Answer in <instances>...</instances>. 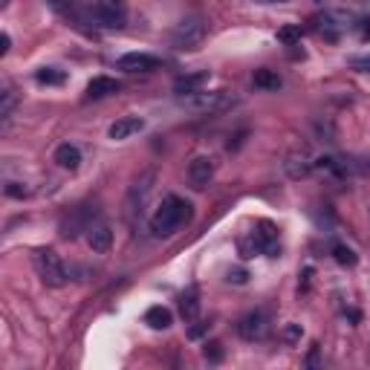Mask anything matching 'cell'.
<instances>
[{"mask_svg": "<svg viewBox=\"0 0 370 370\" xmlns=\"http://www.w3.org/2000/svg\"><path fill=\"white\" fill-rule=\"evenodd\" d=\"M249 272L246 269H229V284H246Z\"/></svg>", "mask_w": 370, "mask_h": 370, "instance_id": "25", "label": "cell"}, {"mask_svg": "<svg viewBox=\"0 0 370 370\" xmlns=\"http://www.w3.org/2000/svg\"><path fill=\"white\" fill-rule=\"evenodd\" d=\"M35 269L41 275V281L47 286H64L67 284V269H64V260L58 258L56 249H38L35 252Z\"/></svg>", "mask_w": 370, "mask_h": 370, "instance_id": "4", "label": "cell"}, {"mask_svg": "<svg viewBox=\"0 0 370 370\" xmlns=\"http://www.w3.org/2000/svg\"><path fill=\"white\" fill-rule=\"evenodd\" d=\"M353 64H356V67H359L362 73H370V56H365V58H356Z\"/></svg>", "mask_w": 370, "mask_h": 370, "instance_id": "29", "label": "cell"}, {"mask_svg": "<svg viewBox=\"0 0 370 370\" xmlns=\"http://www.w3.org/2000/svg\"><path fill=\"white\" fill-rule=\"evenodd\" d=\"M92 18L99 21V26L122 29L127 21V6H125V0H96L92 3Z\"/></svg>", "mask_w": 370, "mask_h": 370, "instance_id": "5", "label": "cell"}, {"mask_svg": "<svg viewBox=\"0 0 370 370\" xmlns=\"http://www.w3.org/2000/svg\"><path fill=\"white\" fill-rule=\"evenodd\" d=\"M359 38H362V41H370V21H362V26H359Z\"/></svg>", "mask_w": 370, "mask_h": 370, "instance_id": "30", "label": "cell"}, {"mask_svg": "<svg viewBox=\"0 0 370 370\" xmlns=\"http://www.w3.org/2000/svg\"><path fill=\"white\" fill-rule=\"evenodd\" d=\"M203 330H206V324H197V327H191V338H197V336H203Z\"/></svg>", "mask_w": 370, "mask_h": 370, "instance_id": "31", "label": "cell"}, {"mask_svg": "<svg viewBox=\"0 0 370 370\" xmlns=\"http://www.w3.org/2000/svg\"><path fill=\"white\" fill-rule=\"evenodd\" d=\"M284 338H286V341H298V338H301V327H298V324H289L286 333H284Z\"/></svg>", "mask_w": 370, "mask_h": 370, "instance_id": "26", "label": "cell"}, {"mask_svg": "<svg viewBox=\"0 0 370 370\" xmlns=\"http://www.w3.org/2000/svg\"><path fill=\"white\" fill-rule=\"evenodd\" d=\"M52 160H56V165L64 168V171H78V165H82V151H78L75 145L64 142L56 148V156H52Z\"/></svg>", "mask_w": 370, "mask_h": 370, "instance_id": "14", "label": "cell"}, {"mask_svg": "<svg viewBox=\"0 0 370 370\" xmlns=\"http://www.w3.org/2000/svg\"><path fill=\"white\" fill-rule=\"evenodd\" d=\"M180 101L185 104L188 110H197V113H208V116H214V113H223V110H229L232 104L237 101L234 92L229 90H214V92H191V96H180Z\"/></svg>", "mask_w": 370, "mask_h": 370, "instance_id": "2", "label": "cell"}, {"mask_svg": "<svg viewBox=\"0 0 370 370\" xmlns=\"http://www.w3.org/2000/svg\"><path fill=\"white\" fill-rule=\"evenodd\" d=\"M116 67L125 73H153L160 70V58L148 56V52H127V56L116 61Z\"/></svg>", "mask_w": 370, "mask_h": 370, "instance_id": "9", "label": "cell"}, {"mask_svg": "<svg viewBox=\"0 0 370 370\" xmlns=\"http://www.w3.org/2000/svg\"><path fill=\"white\" fill-rule=\"evenodd\" d=\"M119 84L116 78H110V75H96L92 82L87 84V99H108V96H113V92H119Z\"/></svg>", "mask_w": 370, "mask_h": 370, "instance_id": "15", "label": "cell"}, {"mask_svg": "<svg viewBox=\"0 0 370 370\" xmlns=\"http://www.w3.org/2000/svg\"><path fill=\"white\" fill-rule=\"evenodd\" d=\"M307 365H310V367H319V365H321V356H319V345H315V347L310 350V359H307Z\"/></svg>", "mask_w": 370, "mask_h": 370, "instance_id": "27", "label": "cell"}, {"mask_svg": "<svg viewBox=\"0 0 370 370\" xmlns=\"http://www.w3.org/2000/svg\"><path fill=\"white\" fill-rule=\"evenodd\" d=\"M145 127V122L139 116H125V119H116V122L110 125V139H116V142H125V139H130L134 134H139V130Z\"/></svg>", "mask_w": 370, "mask_h": 370, "instance_id": "13", "label": "cell"}, {"mask_svg": "<svg viewBox=\"0 0 370 370\" xmlns=\"http://www.w3.org/2000/svg\"><path fill=\"white\" fill-rule=\"evenodd\" d=\"M145 324L153 327V330H168L171 324H174V315H171L168 307H151L148 312H145Z\"/></svg>", "mask_w": 370, "mask_h": 370, "instance_id": "18", "label": "cell"}, {"mask_svg": "<svg viewBox=\"0 0 370 370\" xmlns=\"http://www.w3.org/2000/svg\"><path fill=\"white\" fill-rule=\"evenodd\" d=\"M9 47H12V38H9V32H3L0 35V56H6Z\"/></svg>", "mask_w": 370, "mask_h": 370, "instance_id": "28", "label": "cell"}, {"mask_svg": "<svg viewBox=\"0 0 370 370\" xmlns=\"http://www.w3.org/2000/svg\"><path fill=\"white\" fill-rule=\"evenodd\" d=\"M211 73L208 70H200V73H185L174 82V92L177 96H191V92H200L206 84H208Z\"/></svg>", "mask_w": 370, "mask_h": 370, "instance_id": "12", "label": "cell"}, {"mask_svg": "<svg viewBox=\"0 0 370 370\" xmlns=\"http://www.w3.org/2000/svg\"><path fill=\"white\" fill-rule=\"evenodd\" d=\"M214 171H217V165H214L211 156H194V160L188 162V182L194 185L197 191H200V188H206L211 180H214Z\"/></svg>", "mask_w": 370, "mask_h": 370, "instance_id": "8", "label": "cell"}, {"mask_svg": "<svg viewBox=\"0 0 370 370\" xmlns=\"http://www.w3.org/2000/svg\"><path fill=\"white\" fill-rule=\"evenodd\" d=\"M35 82L38 84H47V87H56V84H64L67 82V73L64 70H56V67H44L35 73Z\"/></svg>", "mask_w": 370, "mask_h": 370, "instance_id": "19", "label": "cell"}, {"mask_svg": "<svg viewBox=\"0 0 370 370\" xmlns=\"http://www.w3.org/2000/svg\"><path fill=\"white\" fill-rule=\"evenodd\" d=\"M6 194L23 200V197H29V188H26V185H21V182H6Z\"/></svg>", "mask_w": 370, "mask_h": 370, "instance_id": "24", "label": "cell"}, {"mask_svg": "<svg viewBox=\"0 0 370 370\" xmlns=\"http://www.w3.org/2000/svg\"><path fill=\"white\" fill-rule=\"evenodd\" d=\"M278 41H284L286 47H295L301 41V29H298V26H286V29L278 32Z\"/></svg>", "mask_w": 370, "mask_h": 370, "instance_id": "22", "label": "cell"}, {"mask_svg": "<svg viewBox=\"0 0 370 370\" xmlns=\"http://www.w3.org/2000/svg\"><path fill=\"white\" fill-rule=\"evenodd\" d=\"M188 220H191V203H185L177 194H168L160 203V208L153 211L151 232H153V237H171L174 232H180L182 223H188Z\"/></svg>", "mask_w": 370, "mask_h": 370, "instance_id": "1", "label": "cell"}, {"mask_svg": "<svg viewBox=\"0 0 370 370\" xmlns=\"http://www.w3.org/2000/svg\"><path fill=\"white\" fill-rule=\"evenodd\" d=\"M252 82H255V87L258 90H267V92H272V90H281V75H278L275 70H269V67H260V70H255V75H252Z\"/></svg>", "mask_w": 370, "mask_h": 370, "instance_id": "17", "label": "cell"}, {"mask_svg": "<svg viewBox=\"0 0 370 370\" xmlns=\"http://www.w3.org/2000/svg\"><path fill=\"white\" fill-rule=\"evenodd\" d=\"M87 246L96 255H108L110 246H113V232L104 226V223H92V226L87 229Z\"/></svg>", "mask_w": 370, "mask_h": 370, "instance_id": "11", "label": "cell"}, {"mask_svg": "<svg viewBox=\"0 0 370 370\" xmlns=\"http://www.w3.org/2000/svg\"><path fill=\"white\" fill-rule=\"evenodd\" d=\"M333 258L338 263H345V267H353V263H356V252H353V249H347V246H341V243L333 246Z\"/></svg>", "mask_w": 370, "mask_h": 370, "instance_id": "21", "label": "cell"}, {"mask_svg": "<svg viewBox=\"0 0 370 370\" xmlns=\"http://www.w3.org/2000/svg\"><path fill=\"white\" fill-rule=\"evenodd\" d=\"M347 26H350V15H345V12H324V15L312 21V29L319 32L324 41H338Z\"/></svg>", "mask_w": 370, "mask_h": 370, "instance_id": "7", "label": "cell"}, {"mask_svg": "<svg viewBox=\"0 0 370 370\" xmlns=\"http://www.w3.org/2000/svg\"><path fill=\"white\" fill-rule=\"evenodd\" d=\"M180 312H182L185 321H194L197 315H200V289L197 286H188L180 295Z\"/></svg>", "mask_w": 370, "mask_h": 370, "instance_id": "16", "label": "cell"}, {"mask_svg": "<svg viewBox=\"0 0 370 370\" xmlns=\"http://www.w3.org/2000/svg\"><path fill=\"white\" fill-rule=\"evenodd\" d=\"M15 101H18V96H15V90H12L9 84L3 87V92H0V119H6L12 116V110H15Z\"/></svg>", "mask_w": 370, "mask_h": 370, "instance_id": "20", "label": "cell"}, {"mask_svg": "<svg viewBox=\"0 0 370 370\" xmlns=\"http://www.w3.org/2000/svg\"><path fill=\"white\" fill-rule=\"evenodd\" d=\"M203 353H206V359H208V362H220V359H223V347H220V341H208Z\"/></svg>", "mask_w": 370, "mask_h": 370, "instance_id": "23", "label": "cell"}, {"mask_svg": "<svg viewBox=\"0 0 370 370\" xmlns=\"http://www.w3.org/2000/svg\"><path fill=\"white\" fill-rule=\"evenodd\" d=\"M206 35H208L206 21L200 15H188V18H182L174 26V32H171V44H174L177 49H200L203 41H206Z\"/></svg>", "mask_w": 370, "mask_h": 370, "instance_id": "3", "label": "cell"}, {"mask_svg": "<svg viewBox=\"0 0 370 370\" xmlns=\"http://www.w3.org/2000/svg\"><path fill=\"white\" fill-rule=\"evenodd\" d=\"M359 162H362V168H365V171H370V156H365V160H359Z\"/></svg>", "mask_w": 370, "mask_h": 370, "instance_id": "32", "label": "cell"}, {"mask_svg": "<svg viewBox=\"0 0 370 370\" xmlns=\"http://www.w3.org/2000/svg\"><path fill=\"white\" fill-rule=\"evenodd\" d=\"M284 168H286V174L293 177V180H301V177H307L310 171L315 168V160H312V153L307 148H298V151H293V153L286 156Z\"/></svg>", "mask_w": 370, "mask_h": 370, "instance_id": "10", "label": "cell"}, {"mask_svg": "<svg viewBox=\"0 0 370 370\" xmlns=\"http://www.w3.org/2000/svg\"><path fill=\"white\" fill-rule=\"evenodd\" d=\"M269 315L263 310H252L246 312L241 321H237V336H241L243 341H263L269 336Z\"/></svg>", "mask_w": 370, "mask_h": 370, "instance_id": "6", "label": "cell"}]
</instances>
